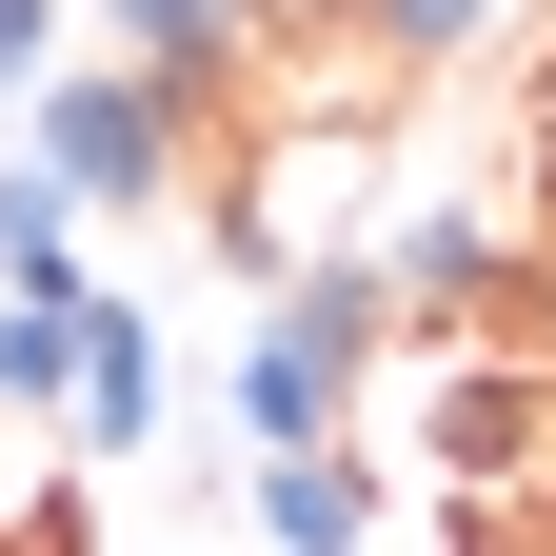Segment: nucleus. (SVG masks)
I'll list each match as a JSON object with an SVG mask.
<instances>
[{"instance_id": "1", "label": "nucleus", "mask_w": 556, "mask_h": 556, "mask_svg": "<svg viewBox=\"0 0 556 556\" xmlns=\"http://www.w3.org/2000/svg\"><path fill=\"white\" fill-rule=\"evenodd\" d=\"M21 160L80 199V219H160V199L199 179V100L139 80V60H60V80L21 100Z\"/></svg>"}, {"instance_id": "2", "label": "nucleus", "mask_w": 556, "mask_h": 556, "mask_svg": "<svg viewBox=\"0 0 556 556\" xmlns=\"http://www.w3.org/2000/svg\"><path fill=\"white\" fill-rule=\"evenodd\" d=\"M239 139H358V160H378V139H397V100H417V60L378 40V0H299V21H258L239 40Z\"/></svg>"}, {"instance_id": "3", "label": "nucleus", "mask_w": 556, "mask_h": 556, "mask_svg": "<svg viewBox=\"0 0 556 556\" xmlns=\"http://www.w3.org/2000/svg\"><path fill=\"white\" fill-rule=\"evenodd\" d=\"M378 278H397V338H477L536 258L477 219V199H417V219H378Z\"/></svg>"}, {"instance_id": "4", "label": "nucleus", "mask_w": 556, "mask_h": 556, "mask_svg": "<svg viewBox=\"0 0 556 556\" xmlns=\"http://www.w3.org/2000/svg\"><path fill=\"white\" fill-rule=\"evenodd\" d=\"M239 438H258V457H358V378H338L318 338L258 318V338H239Z\"/></svg>"}, {"instance_id": "5", "label": "nucleus", "mask_w": 556, "mask_h": 556, "mask_svg": "<svg viewBox=\"0 0 556 556\" xmlns=\"http://www.w3.org/2000/svg\"><path fill=\"white\" fill-rule=\"evenodd\" d=\"M239 0H100V60H139V80H179V100H239Z\"/></svg>"}, {"instance_id": "6", "label": "nucleus", "mask_w": 556, "mask_h": 556, "mask_svg": "<svg viewBox=\"0 0 556 556\" xmlns=\"http://www.w3.org/2000/svg\"><path fill=\"white\" fill-rule=\"evenodd\" d=\"M160 397H179V358H160V318H80V397H60V417H80V438L100 457H139V438H160Z\"/></svg>"}, {"instance_id": "7", "label": "nucleus", "mask_w": 556, "mask_h": 556, "mask_svg": "<svg viewBox=\"0 0 556 556\" xmlns=\"http://www.w3.org/2000/svg\"><path fill=\"white\" fill-rule=\"evenodd\" d=\"M239 497H258L278 556H358V536H378V477H358V457H258Z\"/></svg>"}, {"instance_id": "8", "label": "nucleus", "mask_w": 556, "mask_h": 556, "mask_svg": "<svg viewBox=\"0 0 556 556\" xmlns=\"http://www.w3.org/2000/svg\"><path fill=\"white\" fill-rule=\"evenodd\" d=\"M0 299H100L80 278V199H60L40 160H0Z\"/></svg>"}, {"instance_id": "9", "label": "nucleus", "mask_w": 556, "mask_h": 556, "mask_svg": "<svg viewBox=\"0 0 556 556\" xmlns=\"http://www.w3.org/2000/svg\"><path fill=\"white\" fill-rule=\"evenodd\" d=\"M100 299H119V278H100ZM100 299H0V417H60V397H80V318Z\"/></svg>"}, {"instance_id": "10", "label": "nucleus", "mask_w": 556, "mask_h": 556, "mask_svg": "<svg viewBox=\"0 0 556 556\" xmlns=\"http://www.w3.org/2000/svg\"><path fill=\"white\" fill-rule=\"evenodd\" d=\"M378 40L438 80V60H477V40H497V0H378Z\"/></svg>"}, {"instance_id": "11", "label": "nucleus", "mask_w": 556, "mask_h": 556, "mask_svg": "<svg viewBox=\"0 0 556 556\" xmlns=\"http://www.w3.org/2000/svg\"><path fill=\"white\" fill-rule=\"evenodd\" d=\"M60 80V0H0V100H40Z\"/></svg>"}]
</instances>
